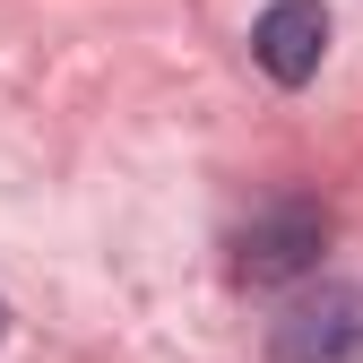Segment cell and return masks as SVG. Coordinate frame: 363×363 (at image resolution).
<instances>
[{
    "label": "cell",
    "mask_w": 363,
    "mask_h": 363,
    "mask_svg": "<svg viewBox=\"0 0 363 363\" xmlns=\"http://www.w3.org/2000/svg\"><path fill=\"white\" fill-rule=\"evenodd\" d=\"M329 251V208L320 199H268L242 234H234V277L242 286H294L311 277Z\"/></svg>",
    "instance_id": "obj_1"
},
{
    "label": "cell",
    "mask_w": 363,
    "mask_h": 363,
    "mask_svg": "<svg viewBox=\"0 0 363 363\" xmlns=\"http://www.w3.org/2000/svg\"><path fill=\"white\" fill-rule=\"evenodd\" d=\"M268 363H363V286H311L268 320Z\"/></svg>",
    "instance_id": "obj_2"
},
{
    "label": "cell",
    "mask_w": 363,
    "mask_h": 363,
    "mask_svg": "<svg viewBox=\"0 0 363 363\" xmlns=\"http://www.w3.org/2000/svg\"><path fill=\"white\" fill-rule=\"evenodd\" d=\"M251 61L277 86L320 78V61H329V9H320V0H268L259 26H251Z\"/></svg>",
    "instance_id": "obj_3"
},
{
    "label": "cell",
    "mask_w": 363,
    "mask_h": 363,
    "mask_svg": "<svg viewBox=\"0 0 363 363\" xmlns=\"http://www.w3.org/2000/svg\"><path fill=\"white\" fill-rule=\"evenodd\" d=\"M0 337H9V303H0Z\"/></svg>",
    "instance_id": "obj_4"
}]
</instances>
